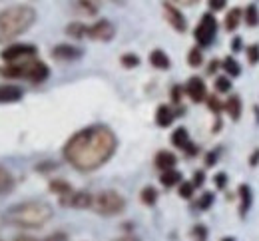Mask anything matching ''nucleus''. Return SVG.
I'll return each instance as SVG.
<instances>
[{"label": "nucleus", "mask_w": 259, "mask_h": 241, "mask_svg": "<svg viewBox=\"0 0 259 241\" xmlns=\"http://www.w3.org/2000/svg\"><path fill=\"white\" fill-rule=\"evenodd\" d=\"M116 134L108 126L94 124L76 132L66 141L64 158L78 172H96L110 162V158L116 154Z\"/></svg>", "instance_id": "obj_1"}, {"label": "nucleus", "mask_w": 259, "mask_h": 241, "mask_svg": "<svg viewBox=\"0 0 259 241\" xmlns=\"http://www.w3.org/2000/svg\"><path fill=\"white\" fill-rule=\"evenodd\" d=\"M52 215H54V209L50 204L42 200H28L8 207L4 213V221L12 227L40 229L52 219Z\"/></svg>", "instance_id": "obj_2"}, {"label": "nucleus", "mask_w": 259, "mask_h": 241, "mask_svg": "<svg viewBox=\"0 0 259 241\" xmlns=\"http://www.w3.org/2000/svg\"><path fill=\"white\" fill-rule=\"evenodd\" d=\"M36 22V10L28 4H16L0 12V44L24 34Z\"/></svg>", "instance_id": "obj_3"}, {"label": "nucleus", "mask_w": 259, "mask_h": 241, "mask_svg": "<svg viewBox=\"0 0 259 241\" xmlns=\"http://www.w3.org/2000/svg\"><path fill=\"white\" fill-rule=\"evenodd\" d=\"M0 76H6V78H26L34 84H40L44 82L48 76H50V70L44 62L30 58V60H22V62H14V64H6L0 68Z\"/></svg>", "instance_id": "obj_4"}, {"label": "nucleus", "mask_w": 259, "mask_h": 241, "mask_svg": "<svg viewBox=\"0 0 259 241\" xmlns=\"http://www.w3.org/2000/svg\"><path fill=\"white\" fill-rule=\"evenodd\" d=\"M92 209L96 213H100V215H104V217L120 215L126 209V200H124V196H120L114 189H104V191H100V194L94 196Z\"/></svg>", "instance_id": "obj_5"}, {"label": "nucleus", "mask_w": 259, "mask_h": 241, "mask_svg": "<svg viewBox=\"0 0 259 241\" xmlns=\"http://www.w3.org/2000/svg\"><path fill=\"white\" fill-rule=\"evenodd\" d=\"M215 34H218V20L213 14H203L201 20L197 22L195 26V40L197 44L201 46H209L213 40H215Z\"/></svg>", "instance_id": "obj_6"}, {"label": "nucleus", "mask_w": 259, "mask_h": 241, "mask_svg": "<svg viewBox=\"0 0 259 241\" xmlns=\"http://www.w3.org/2000/svg\"><path fill=\"white\" fill-rule=\"evenodd\" d=\"M0 58L6 64L30 60V58H36V46L34 44H12V46H8L0 52Z\"/></svg>", "instance_id": "obj_7"}, {"label": "nucleus", "mask_w": 259, "mask_h": 241, "mask_svg": "<svg viewBox=\"0 0 259 241\" xmlns=\"http://www.w3.org/2000/svg\"><path fill=\"white\" fill-rule=\"evenodd\" d=\"M116 34V28L110 20H98L92 26H88V38L96 42H110Z\"/></svg>", "instance_id": "obj_8"}, {"label": "nucleus", "mask_w": 259, "mask_h": 241, "mask_svg": "<svg viewBox=\"0 0 259 241\" xmlns=\"http://www.w3.org/2000/svg\"><path fill=\"white\" fill-rule=\"evenodd\" d=\"M94 196L90 191H72L70 196L60 198V206L74 207V209H92Z\"/></svg>", "instance_id": "obj_9"}, {"label": "nucleus", "mask_w": 259, "mask_h": 241, "mask_svg": "<svg viewBox=\"0 0 259 241\" xmlns=\"http://www.w3.org/2000/svg\"><path fill=\"white\" fill-rule=\"evenodd\" d=\"M163 16H165L167 24H169L176 32H186V28H188V20H186L184 14H182L176 6H171L169 2L163 4Z\"/></svg>", "instance_id": "obj_10"}, {"label": "nucleus", "mask_w": 259, "mask_h": 241, "mask_svg": "<svg viewBox=\"0 0 259 241\" xmlns=\"http://www.w3.org/2000/svg\"><path fill=\"white\" fill-rule=\"evenodd\" d=\"M186 94L192 98V102L199 104V102H205L207 100V88H205V84H203V80L201 78H190L188 80V84H186Z\"/></svg>", "instance_id": "obj_11"}, {"label": "nucleus", "mask_w": 259, "mask_h": 241, "mask_svg": "<svg viewBox=\"0 0 259 241\" xmlns=\"http://www.w3.org/2000/svg\"><path fill=\"white\" fill-rule=\"evenodd\" d=\"M52 58L60 60V62H72V60L82 58V50L76 46H70V44H58L52 50Z\"/></svg>", "instance_id": "obj_12"}, {"label": "nucleus", "mask_w": 259, "mask_h": 241, "mask_svg": "<svg viewBox=\"0 0 259 241\" xmlns=\"http://www.w3.org/2000/svg\"><path fill=\"white\" fill-rule=\"evenodd\" d=\"M24 90L16 84H2L0 86V104H14L22 100Z\"/></svg>", "instance_id": "obj_13"}, {"label": "nucleus", "mask_w": 259, "mask_h": 241, "mask_svg": "<svg viewBox=\"0 0 259 241\" xmlns=\"http://www.w3.org/2000/svg\"><path fill=\"white\" fill-rule=\"evenodd\" d=\"M154 162H156V168H158V170L165 172V170H174V168H176L178 158H176L169 150H162V152H158V154H156Z\"/></svg>", "instance_id": "obj_14"}, {"label": "nucleus", "mask_w": 259, "mask_h": 241, "mask_svg": "<svg viewBox=\"0 0 259 241\" xmlns=\"http://www.w3.org/2000/svg\"><path fill=\"white\" fill-rule=\"evenodd\" d=\"M174 118H176L174 110H171L169 106H165V104H162V106L156 110V124H158L160 128H167V126H171Z\"/></svg>", "instance_id": "obj_15"}, {"label": "nucleus", "mask_w": 259, "mask_h": 241, "mask_svg": "<svg viewBox=\"0 0 259 241\" xmlns=\"http://www.w3.org/2000/svg\"><path fill=\"white\" fill-rule=\"evenodd\" d=\"M150 64L158 70H167L171 66V60H169V56H167L163 50L156 48V50H152V54H150Z\"/></svg>", "instance_id": "obj_16"}, {"label": "nucleus", "mask_w": 259, "mask_h": 241, "mask_svg": "<svg viewBox=\"0 0 259 241\" xmlns=\"http://www.w3.org/2000/svg\"><path fill=\"white\" fill-rule=\"evenodd\" d=\"M14 189V175L4 166H0V196H6Z\"/></svg>", "instance_id": "obj_17"}, {"label": "nucleus", "mask_w": 259, "mask_h": 241, "mask_svg": "<svg viewBox=\"0 0 259 241\" xmlns=\"http://www.w3.org/2000/svg\"><path fill=\"white\" fill-rule=\"evenodd\" d=\"M171 143L176 146V148H180V150H188V146L192 143L190 141V134H188V130L186 128H178L174 134H171Z\"/></svg>", "instance_id": "obj_18"}, {"label": "nucleus", "mask_w": 259, "mask_h": 241, "mask_svg": "<svg viewBox=\"0 0 259 241\" xmlns=\"http://www.w3.org/2000/svg\"><path fill=\"white\" fill-rule=\"evenodd\" d=\"M50 191L56 194L58 198H66V196H70L74 191V187L64 179H54V181H50Z\"/></svg>", "instance_id": "obj_19"}, {"label": "nucleus", "mask_w": 259, "mask_h": 241, "mask_svg": "<svg viewBox=\"0 0 259 241\" xmlns=\"http://www.w3.org/2000/svg\"><path fill=\"white\" fill-rule=\"evenodd\" d=\"M76 8L86 16H94L100 8V0H76Z\"/></svg>", "instance_id": "obj_20"}, {"label": "nucleus", "mask_w": 259, "mask_h": 241, "mask_svg": "<svg viewBox=\"0 0 259 241\" xmlns=\"http://www.w3.org/2000/svg\"><path fill=\"white\" fill-rule=\"evenodd\" d=\"M160 181H162L163 187H174V185L182 183V173L178 170H165V172H162Z\"/></svg>", "instance_id": "obj_21"}, {"label": "nucleus", "mask_w": 259, "mask_h": 241, "mask_svg": "<svg viewBox=\"0 0 259 241\" xmlns=\"http://www.w3.org/2000/svg\"><path fill=\"white\" fill-rule=\"evenodd\" d=\"M224 108H226V112L233 120H239L241 118V100H239V96H231Z\"/></svg>", "instance_id": "obj_22"}, {"label": "nucleus", "mask_w": 259, "mask_h": 241, "mask_svg": "<svg viewBox=\"0 0 259 241\" xmlns=\"http://www.w3.org/2000/svg\"><path fill=\"white\" fill-rule=\"evenodd\" d=\"M239 200H241V204H239V213H241V217H245L247 209L251 206V189H249L247 185H241V187H239Z\"/></svg>", "instance_id": "obj_23"}, {"label": "nucleus", "mask_w": 259, "mask_h": 241, "mask_svg": "<svg viewBox=\"0 0 259 241\" xmlns=\"http://www.w3.org/2000/svg\"><path fill=\"white\" fill-rule=\"evenodd\" d=\"M140 200H142L144 206H154V204L158 202V191H156V187L146 185V187L142 189V194H140Z\"/></svg>", "instance_id": "obj_24"}, {"label": "nucleus", "mask_w": 259, "mask_h": 241, "mask_svg": "<svg viewBox=\"0 0 259 241\" xmlns=\"http://www.w3.org/2000/svg\"><path fill=\"white\" fill-rule=\"evenodd\" d=\"M239 18H241V10L239 8H233V10H229L226 16V28L231 32V30H235L237 26H239Z\"/></svg>", "instance_id": "obj_25"}, {"label": "nucleus", "mask_w": 259, "mask_h": 241, "mask_svg": "<svg viewBox=\"0 0 259 241\" xmlns=\"http://www.w3.org/2000/svg\"><path fill=\"white\" fill-rule=\"evenodd\" d=\"M66 32L72 36V38H84V36L88 34V26L82 24V22H72V24H68Z\"/></svg>", "instance_id": "obj_26"}, {"label": "nucleus", "mask_w": 259, "mask_h": 241, "mask_svg": "<svg viewBox=\"0 0 259 241\" xmlns=\"http://www.w3.org/2000/svg\"><path fill=\"white\" fill-rule=\"evenodd\" d=\"M245 24L251 26V28L259 24V10L255 4H249V6L245 8Z\"/></svg>", "instance_id": "obj_27"}, {"label": "nucleus", "mask_w": 259, "mask_h": 241, "mask_svg": "<svg viewBox=\"0 0 259 241\" xmlns=\"http://www.w3.org/2000/svg\"><path fill=\"white\" fill-rule=\"evenodd\" d=\"M188 62H190V66H201V62H203V54H201V50L199 48H192L190 50V54H188Z\"/></svg>", "instance_id": "obj_28"}, {"label": "nucleus", "mask_w": 259, "mask_h": 241, "mask_svg": "<svg viewBox=\"0 0 259 241\" xmlns=\"http://www.w3.org/2000/svg\"><path fill=\"white\" fill-rule=\"evenodd\" d=\"M224 70H226L229 76H239V72H241L239 64H237L233 58H226V60H224Z\"/></svg>", "instance_id": "obj_29"}, {"label": "nucleus", "mask_w": 259, "mask_h": 241, "mask_svg": "<svg viewBox=\"0 0 259 241\" xmlns=\"http://www.w3.org/2000/svg\"><path fill=\"white\" fill-rule=\"evenodd\" d=\"M120 62H122V66H126V68H136V66H140V58H138L136 54H124V56L120 58Z\"/></svg>", "instance_id": "obj_30"}, {"label": "nucleus", "mask_w": 259, "mask_h": 241, "mask_svg": "<svg viewBox=\"0 0 259 241\" xmlns=\"http://www.w3.org/2000/svg\"><path fill=\"white\" fill-rule=\"evenodd\" d=\"M215 90H218L220 94H226V92H229V90H231V82H229V78H226V76H220V78L215 80Z\"/></svg>", "instance_id": "obj_31"}, {"label": "nucleus", "mask_w": 259, "mask_h": 241, "mask_svg": "<svg viewBox=\"0 0 259 241\" xmlns=\"http://www.w3.org/2000/svg\"><path fill=\"white\" fill-rule=\"evenodd\" d=\"M211 204H213V194L205 191V194L199 198V202H197V209L205 211V209H209V206H211Z\"/></svg>", "instance_id": "obj_32"}, {"label": "nucleus", "mask_w": 259, "mask_h": 241, "mask_svg": "<svg viewBox=\"0 0 259 241\" xmlns=\"http://www.w3.org/2000/svg\"><path fill=\"white\" fill-rule=\"evenodd\" d=\"M194 189H195V185L194 183H182L180 185V198H184V200H190L192 196H194Z\"/></svg>", "instance_id": "obj_33"}, {"label": "nucleus", "mask_w": 259, "mask_h": 241, "mask_svg": "<svg viewBox=\"0 0 259 241\" xmlns=\"http://www.w3.org/2000/svg\"><path fill=\"white\" fill-rule=\"evenodd\" d=\"M247 60H249V64H257L259 62V44H251L247 48Z\"/></svg>", "instance_id": "obj_34"}, {"label": "nucleus", "mask_w": 259, "mask_h": 241, "mask_svg": "<svg viewBox=\"0 0 259 241\" xmlns=\"http://www.w3.org/2000/svg\"><path fill=\"white\" fill-rule=\"evenodd\" d=\"M226 4H227V0H209V8L215 12H220V10H224L226 8Z\"/></svg>", "instance_id": "obj_35"}, {"label": "nucleus", "mask_w": 259, "mask_h": 241, "mask_svg": "<svg viewBox=\"0 0 259 241\" xmlns=\"http://www.w3.org/2000/svg\"><path fill=\"white\" fill-rule=\"evenodd\" d=\"M213 181H215V185H218L220 189H224V187H226V183H227V175L226 173H218Z\"/></svg>", "instance_id": "obj_36"}, {"label": "nucleus", "mask_w": 259, "mask_h": 241, "mask_svg": "<svg viewBox=\"0 0 259 241\" xmlns=\"http://www.w3.org/2000/svg\"><path fill=\"white\" fill-rule=\"evenodd\" d=\"M205 102H207V106H209V108H211L215 114H220V110H222V104L218 102L215 98H209V96H207V100H205Z\"/></svg>", "instance_id": "obj_37"}, {"label": "nucleus", "mask_w": 259, "mask_h": 241, "mask_svg": "<svg viewBox=\"0 0 259 241\" xmlns=\"http://www.w3.org/2000/svg\"><path fill=\"white\" fill-rule=\"evenodd\" d=\"M40 241H68V237H66V233H52L50 237L40 239Z\"/></svg>", "instance_id": "obj_38"}, {"label": "nucleus", "mask_w": 259, "mask_h": 241, "mask_svg": "<svg viewBox=\"0 0 259 241\" xmlns=\"http://www.w3.org/2000/svg\"><path fill=\"white\" fill-rule=\"evenodd\" d=\"M203 177H205V175H203V172H195L194 173V181H192V183H194L195 187H199V185L203 183Z\"/></svg>", "instance_id": "obj_39"}, {"label": "nucleus", "mask_w": 259, "mask_h": 241, "mask_svg": "<svg viewBox=\"0 0 259 241\" xmlns=\"http://www.w3.org/2000/svg\"><path fill=\"white\" fill-rule=\"evenodd\" d=\"M215 158H218V152H209L207 158H205V164H207V166H213V164H215Z\"/></svg>", "instance_id": "obj_40"}, {"label": "nucleus", "mask_w": 259, "mask_h": 241, "mask_svg": "<svg viewBox=\"0 0 259 241\" xmlns=\"http://www.w3.org/2000/svg\"><path fill=\"white\" fill-rule=\"evenodd\" d=\"M180 92H182V88H180V86H176V88L171 90V96H174V102L176 104L182 100V98H180Z\"/></svg>", "instance_id": "obj_41"}, {"label": "nucleus", "mask_w": 259, "mask_h": 241, "mask_svg": "<svg viewBox=\"0 0 259 241\" xmlns=\"http://www.w3.org/2000/svg\"><path fill=\"white\" fill-rule=\"evenodd\" d=\"M14 241H40V239L30 237V235H18V237H14Z\"/></svg>", "instance_id": "obj_42"}, {"label": "nucleus", "mask_w": 259, "mask_h": 241, "mask_svg": "<svg viewBox=\"0 0 259 241\" xmlns=\"http://www.w3.org/2000/svg\"><path fill=\"white\" fill-rule=\"evenodd\" d=\"M114 241H140L136 235H122V237H118V239H114Z\"/></svg>", "instance_id": "obj_43"}, {"label": "nucleus", "mask_w": 259, "mask_h": 241, "mask_svg": "<svg viewBox=\"0 0 259 241\" xmlns=\"http://www.w3.org/2000/svg\"><path fill=\"white\" fill-rule=\"evenodd\" d=\"M249 162H251V166H257L259 164V150L251 156V160H249Z\"/></svg>", "instance_id": "obj_44"}, {"label": "nucleus", "mask_w": 259, "mask_h": 241, "mask_svg": "<svg viewBox=\"0 0 259 241\" xmlns=\"http://www.w3.org/2000/svg\"><path fill=\"white\" fill-rule=\"evenodd\" d=\"M239 46H241V40H239V38H235V40L231 42V48H233V52H237V48H239Z\"/></svg>", "instance_id": "obj_45"}, {"label": "nucleus", "mask_w": 259, "mask_h": 241, "mask_svg": "<svg viewBox=\"0 0 259 241\" xmlns=\"http://www.w3.org/2000/svg\"><path fill=\"white\" fill-rule=\"evenodd\" d=\"M215 68H220V62H218V60H213V62H211V68H209V72H215Z\"/></svg>", "instance_id": "obj_46"}, {"label": "nucleus", "mask_w": 259, "mask_h": 241, "mask_svg": "<svg viewBox=\"0 0 259 241\" xmlns=\"http://www.w3.org/2000/svg\"><path fill=\"white\" fill-rule=\"evenodd\" d=\"M180 2H184V4H194V2H197V0H180Z\"/></svg>", "instance_id": "obj_47"}, {"label": "nucleus", "mask_w": 259, "mask_h": 241, "mask_svg": "<svg viewBox=\"0 0 259 241\" xmlns=\"http://www.w3.org/2000/svg\"><path fill=\"white\" fill-rule=\"evenodd\" d=\"M222 241H235V239H233V237H224Z\"/></svg>", "instance_id": "obj_48"}]
</instances>
